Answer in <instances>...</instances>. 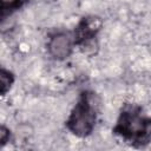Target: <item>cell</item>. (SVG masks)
I'll use <instances>...</instances> for the list:
<instances>
[{
  "label": "cell",
  "mask_w": 151,
  "mask_h": 151,
  "mask_svg": "<svg viewBox=\"0 0 151 151\" xmlns=\"http://www.w3.org/2000/svg\"><path fill=\"white\" fill-rule=\"evenodd\" d=\"M112 132L134 147H144L151 138V119L142 106L125 104L117 118Z\"/></svg>",
  "instance_id": "1"
},
{
  "label": "cell",
  "mask_w": 151,
  "mask_h": 151,
  "mask_svg": "<svg viewBox=\"0 0 151 151\" xmlns=\"http://www.w3.org/2000/svg\"><path fill=\"white\" fill-rule=\"evenodd\" d=\"M99 104V97L94 92L83 91L66 119L67 130L79 138L90 136L97 123Z\"/></svg>",
  "instance_id": "2"
},
{
  "label": "cell",
  "mask_w": 151,
  "mask_h": 151,
  "mask_svg": "<svg viewBox=\"0 0 151 151\" xmlns=\"http://www.w3.org/2000/svg\"><path fill=\"white\" fill-rule=\"evenodd\" d=\"M103 27V20L97 15H86L79 20L77 24L74 31H73V42L74 46H79L84 52L87 51V48L97 47V44H94L97 34Z\"/></svg>",
  "instance_id": "3"
},
{
  "label": "cell",
  "mask_w": 151,
  "mask_h": 151,
  "mask_svg": "<svg viewBox=\"0 0 151 151\" xmlns=\"http://www.w3.org/2000/svg\"><path fill=\"white\" fill-rule=\"evenodd\" d=\"M74 42L73 37L68 33L59 32L54 33L50 37L47 41V51L48 54L55 60H65L67 59L73 51Z\"/></svg>",
  "instance_id": "4"
},
{
  "label": "cell",
  "mask_w": 151,
  "mask_h": 151,
  "mask_svg": "<svg viewBox=\"0 0 151 151\" xmlns=\"http://www.w3.org/2000/svg\"><path fill=\"white\" fill-rule=\"evenodd\" d=\"M26 0H0V22L20 9Z\"/></svg>",
  "instance_id": "5"
},
{
  "label": "cell",
  "mask_w": 151,
  "mask_h": 151,
  "mask_svg": "<svg viewBox=\"0 0 151 151\" xmlns=\"http://www.w3.org/2000/svg\"><path fill=\"white\" fill-rule=\"evenodd\" d=\"M14 83V74L6 70L5 67L0 66V96H5L12 87Z\"/></svg>",
  "instance_id": "6"
},
{
  "label": "cell",
  "mask_w": 151,
  "mask_h": 151,
  "mask_svg": "<svg viewBox=\"0 0 151 151\" xmlns=\"http://www.w3.org/2000/svg\"><path fill=\"white\" fill-rule=\"evenodd\" d=\"M11 138V131L5 125H0V147H2L7 142H9Z\"/></svg>",
  "instance_id": "7"
}]
</instances>
